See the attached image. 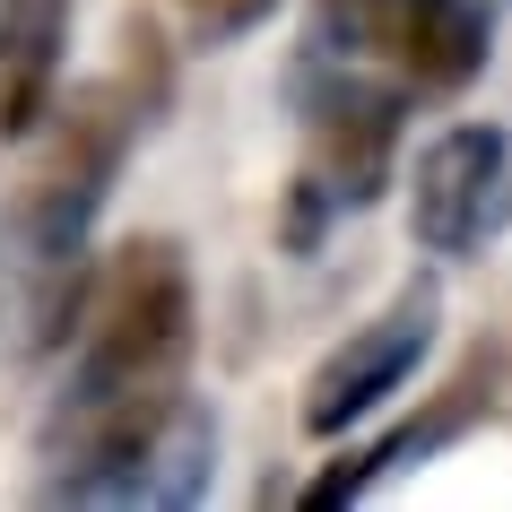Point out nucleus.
<instances>
[{
    "instance_id": "0eeeda50",
    "label": "nucleus",
    "mask_w": 512,
    "mask_h": 512,
    "mask_svg": "<svg viewBox=\"0 0 512 512\" xmlns=\"http://www.w3.org/2000/svg\"><path fill=\"white\" fill-rule=\"evenodd\" d=\"M391 18H400V0H313V44L330 61L391 53Z\"/></svg>"
},
{
    "instance_id": "6e6552de",
    "label": "nucleus",
    "mask_w": 512,
    "mask_h": 512,
    "mask_svg": "<svg viewBox=\"0 0 512 512\" xmlns=\"http://www.w3.org/2000/svg\"><path fill=\"white\" fill-rule=\"evenodd\" d=\"M270 9L278 0H191V35H200V44H235V35H252Z\"/></svg>"
},
{
    "instance_id": "f03ea898",
    "label": "nucleus",
    "mask_w": 512,
    "mask_h": 512,
    "mask_svg": "<svg viewBox=\"0 0 512 512\" xmlns=\"http://www.w3.org/2000/svg\"><path fill=\"white\" fill-rule=\"evenodd\" d=\"M504 226H512V131L504 122L434 131L408 165V235L443 261H469Z\"/></svg>"
},
{
    "instance_id": "39448f33",
    "label": "nucleus",
    "mask_w": 512,
    "mask_h": 512,
    "mask_svg": "<svg viewBox=\"0 0 512 512\" xmlns=\"http://www.w3.org/2000/svg\"><path fill=\"white\" fill-rule=\"evenodd\" d=\"M391 53H400V79L417 96H460L495 53V9L486 0H400Z\"/></svg>"
},
{
    "instance_id": "423d86ee",
    "label": "nucleus",
    "mask_w": 512,
    "mask_h": 512,
    "mask_svg": "<svg viewBox=\"0 0 512 512\" xmlns=\"http://www.w3.org/2000/svg\"><path fill=\"white\" fill-rule=\"evenodd\" d=\"M61 27L70 0H0V139L35 131L61 79Z\"/></svg>"
},
{
    "instance_id": "f257e3e1",
    "label": "nucleus",
    "mask_w": 512,
    "mask_h": 512,
    "mask_svg": "<svg viewBox=\"0 0 512 512\" xmlns=\"http://www.w3.org/2000/svg\"><path fill=\"white\" fill-rule=\"evenodd\" d=\"M113 157H122V113L113 122H70L61 157L27 174V191L0 200V348L44 356L70 339L87 296V235L105 209Z\"/></svg>"
},
{
    "instance_id": "20e7f679",
    "label": "nucleus",
    "mask_w": 512,
    "mask_h": 512,
    "mask_svg": "<svg viewBox=\"0 0 512 512\" xmlns=\"http://www.w3.org/2000/svg\"><path fill=\"white\" fill-rule=\"evenodd\" d=\"M304 131H313V174L304 183L322 191L330 209H365L382 183H391V148H400V87H374L339 70H304Z\"/></svg>"
},
{
    "instance_id": "7ed1b4c3",
    "label": "nucleus",
    "mask_w": 512,
    "mask_h": 512,
    "mask_svg": "<svg viewBox=\"0 0 512 512\" xmlns=\"http://www.w3.org/2000/svg\"><path fill=\"white\" fill-rule=\"evenodd\" d=\"M434 322H443L434 278H408L374 322L348 330V339L313 365V382H304V434H348V426H365L374 408H391L408 391V374L426 365Z\"/></svg>"
}]
</instances>
